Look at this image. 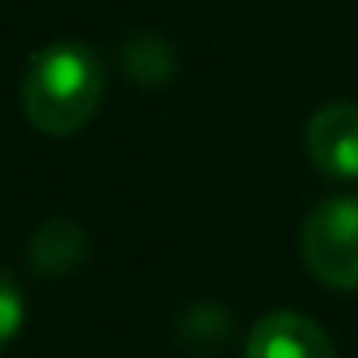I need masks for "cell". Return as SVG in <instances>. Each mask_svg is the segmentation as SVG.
Returning <instances> with one entry per match:
<instances>
[{"instance_id":"obj_1","label":"cell","mask_w":358,"mask_h":358,"mask_svg":"<svg viewBox=\"0 0 358 358\" xmlns=\"http://www.w3.org/2000/svg\"><path fill=\"white\" fill-rule=\"evenodd\" d=\"M104 96V62L85 43L39 50L24 78V112L39 131L73 135L96 116Z\"/></svg>"},{"instance_id":"obj_2","label":"cell","mask_w":358,"mask_h":358,"mask_svg":"<svg viewBox=\"0 0 358 358\" xmlns=\"http://www.w3.org/2000/svg\"><path fill=\"white\" fill-rule=\"evenodd\" d=\"M301 250L312 278L331 289H358V196H331L304 220Z\"/></svg>"},{"instance_id":"obj_3","label":"cell","mask_w":358,"mask_h":358,"mask_svg":"<svg viewBox=\"0 0 358 358\" xmlns=\"http://www.w3.org/2000/svg\"><path fill=\"white\" fill-rule=\"evenodd\" d=\"M308 158L335 181L358 178V104L335 101L308 120Z\"/></svg>"},{"instance_id":"obj_4","label":"cell","mask_w":358,"mask_h":358,"mask_svg":"<svg viewBox=\"0 0 358 358\" xmlns=\"http://www.w3.org/2000/svg\"><path fill=\"white\" fill-rule=\"evenodd\" d=\"M247 358H335V343L304 312H270L250 331Z\"/></svg>"},{"instance_id":"obj_5","label":"cell","mask_w":358,"mask_h":358,"mask_svg":"<svg viewBox=\"0 0 358 358\" xmlns=\"http://www.w3.org/2000/svg\"><path fill=\"white\" fill-rule=\"evenodd\" d=\"M85 255H89V235L73 220H47V224L35 227L31 243H27V262H31V270L50 273V278L73 270Z\"/></svg>"},{"instance_id":"obj_6","label":"cell","mask_w":358,"mask_h":358,"mask_svg":"<svg viewBox=\"0 0 358 358\" xmlns=\"http://www.w3.org/2000/svg\"><path fill=\"white\" fill-rule=\"evenodd\" d=\"M120 66H124V73L135 81V85L143 89H158L166 85V81H173V73H178V50H173L170 39H162V35H127L124 47H120Z\"/></svg>"},{"instance_id":"obj_7","label":"cell","mask_w":358,"mask_h":358,"mask_svg":"<svg viewBox=\"0 0 358 358\" xmlns=\"http://www.w3.org/2000/svg\"><path fill=\"white\" fill-rule=\"evenodd\" d=\"M24 327V293L20 285L0 270V350L8 347Z\"/></svg>"}]
</instances>
